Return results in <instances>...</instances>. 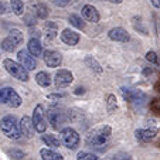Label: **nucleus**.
Listing matches in <instances>:
<instances>
[{
	"label": "nucleus",
	"instance_id": "nucleus-1",
	"mask_svg": "<svg viewBox=\"0 0 160 160\" xmlns=\"http://www.w3.org/2000/svg\"><path fill=\"white\" fill-rule=\"evenodd\" d=\"M112 135V129L108 125L95 128L91 132H88L87 135V145L89 146H102L106 143V140L109 139V136Z\"/></svg>",
	"mask_w": 160,
	"mask_h": 160
},
{
	"label": "nucleus",
	"instance_id": "nucleus-2",
	"mask_svg": "<svg viewBox=\"0 0 160 160\" xmlns=\"http://www.w3.org/2000/svg\"><path fill=\"white\" fill-rule=\"evenodd\" d=\"M0 128H2V130H3V133L9 138V139H20L21 138V129H20V125L17 123V121H16L14 116L12 115H7L4 116L3 119H2V122H0Z\"/></svg>",
	"mask_w": 160,
	"mask_h": 160
},
{
	"label": "nucleus",
	"instance_id": "nucleus-3",
	"mask_svg": "<svg viewBox=\"0 0 160 160\" xmlns=\"http://www.w3.org/2000/svg\"><path fill=\"white\" fill-rule=\"evenodd\" d=\"M4 68L7 70V72L10 75H13L14 78H17L18 81H27L28 79V70H26L24 67L21 65L20 62H14L13 60H4Z\"/></svg>",
	"mask_w": 160,
	"mask_h": 160
},
{
	"label": "nucleus",
	"instance_id": "nucleus-4",
	"mask_svg": "<svg viewBox=\"0 0 160 160\" xmlns=\"http://www.w3.org/2000/svg\"><path fill=\"white\" fill-rule=\"evenodd\" d=\"M61 139L68 149H75L79 145V135L72 128H65L61 130Z\"/></svg>",
	"mask_w": 160,
	"mask_h": 160
},
{
	"label": "nucleus",
	"instance_id": "nucleus-5",
	"mask_svg": "<svg viewBox=\"0 0 160 160\" xmlns=\"http://www.w3.org/2000/svg\"><path fill=\"white\" fill-rule=\"evenodd\" d=\"M47 119H48V122L51 123V126L54 129H58L65 122V115H64V112L61 109L51 108L47 111Z\"/></svg>",
	"mask_w": 160,
	"mask_h": 160
},
{
	"label": "nucleus",
	"instance_id": "nucleus-6",
	"mask_svg": "<svg viewBox=\"0 0 160 160\" xmlns=\"http://www.w3.org/2000/svg\"><path fill=\"white\" fill-rule=\"evenodd\" d=\"M33 123H34L36 130L40 133H44L45 129H47V123H45V119H44V109H42L41 105L36 106V109H34Z\"/></svg>",
	"mask_w": 160,
	"mask_h": 160
},
{
	"label": "nucleus",
	"instance_id": "nucleus-7",
	"mask_svg": "<svg viewBox=\"0 0 160 160\" xmlns=\"http://www.w3.org/2000/svg\"><path fill=\"white\" fill-rule=\"evenodd\" d=\"M17 60H18V62H20L21 65L24 67L26 70L31 71V70H34V68H36V58H34V55L31 54L30 51H26V50L18 51Z\"/></svg>",
	"mask_w": 160,
	"mask_h": 160
},
{
	"label": "nucleus",
	"instance_id": "nucleus-8",
	"mask_svg": "<svg viewBox=\"0 0 160 160\" xmlns=\"http://www.w3.org/2000/svg\"><path fill=\"white\" fill-rule=\"evenodd\" d=\"M74 77L72 74L70 72V71H67V70H60L57 74H55V87L58 88V89H61V88H65L68 87V85L72 82Z\"/></svg>",
	"mask_w": 160,
	"mask_h": 160
},
{
	"label": "nucleus",
	"instance_id": "nucleus-9",
	"mask_svg": "<svg viewBox=\"0 0 160 160\" xmlns=\"http://www.w3.org/2000/svg\"><path fill=\"white\" fill-rule=\"evenodd\" d=\"M44 61L48 67L55 68V67H58L61 64L62 55H61L58 51H54V50H47V51L44 52Z\"/></svg>",
	"mask_w": 160,
	"mask_h": 160
},
{
	"label": "nucleus",
	"instance_id": "nucleus-10",
	"mask_svg": "<svg viewBox=\"0 0 160 160\" xmlns=\"http://www.w3.org/2000/svg\"><path fill=\"white\" fill-rule=\"evenodd\" d=\"M109 38L113 41H121V42H128L130 40V36L125 28L122 27H115L109 31Z\"/></svg>",
	"mask_w": 160,
	"mask_h": 160
},
{
	"label": "nucleus",
	"instance_id": "nucleus-11",
	"mask_svg": "<svg viewBox=\"0 0 160 160\" xmlns=\"http://www.w3.org/2000/svg\"><path fill=\"white\" fill-rule=\"evenodd\" d=\"M20 129H21V133H23L26 138H33L34 130H36L33 119L28 118V116H23L20 121Z\"/></svg>",
	"mask_w": 160,
	"mask_h": 160
},
{
	"label": "nucleus",
	"instance_id": "nucleus-12",
	"mask_svg": "<svg viewBox=\"0 0 160 160\" xmlns=\"http://www.w3.org/2000/svg\"><path fill=\"white\" fill-rule=\"evenodd\" d=\"M82 16L87 21H91V23H98L99 21V13L98 10L95 9L94 6H91V4H85L82 7Z\"/></svg>",
	"mask_w": 160,
	"mask_h": 160
},
{
	"label": "nucleus",
	"instance_id": "nucleus-13",
	"mask_svg": "<svg viewBox=\"0 0 160 160\" xmlns=\"http://www.w3.org/2000/svg\"><path fill=\"white\" fill-rule=\"evenodd\" d=\"M156 135H157L156 129H139L135 132L136 139H139L140 142H143V143L152 142V140L156 138Z\"/></svg>",
	"mask_w": 160,
	"mask_h": 160
},
{
	"label": "nucleus",
	"instance_id": "nucleus-14",
	"mask_svg": "<svg viewBox=\"0 0 160 160\" xmlns=\"http://www.w3.org/2000/svg\"><path fill=\"white\" fill-rule=\"evenodd\" d=\"M61 40H62V42H65V44H68V45H75V44H78V41H79V36L75 31L70 30V28H65V30L61 33Z\"/></svg>",
	"mask_w": 160,
	"mask_h": 160
},
{
	"label": "nucleus",
	"instance_id": "nucleus-15",
	"mask_svg": "<svg viewBox=\"0 0 160 160\" xmlns=\"http://www.w3.org/2000/svg\"><path fill=\"white\" fill-rule=\"evenodd\" d=\"M28 51H30L36 58L42 54L41 44H40V41L37 38H31L30 41H28Z\"/></svg>",
	"mask_w": 160,
	"mask_h": 160
},
{
	"label": "nucleus",
	"instance_id": "nucleus-16",
	"mask_svg": "<svg viewBox=\"0 0 160 160\" xmlns=\"http://www.w3.org/2000/svg\"><path fill=\"white\" fill-rule=\"evenodd\" d=\"M40 154H41L42 160H64L60 153H57L54 150H50V149H41Z\"/></svg>",
	"mask_w": 160,
	"mask_h": 160
},
{
	"label": "nucleus",
	"instance_id": "nucleus-17",
	"mask_svg": "<svg viewBox=\"0 0 160 160\" xmlns=\"http://www.w3.org/2000/svg\"><path fill=\"white\" fill-rule=\"evenodd\" d=\"M14 89L10 87H0V103H9V99Z\"/></svg>",
	"mask_w": 160,
	"mask_h": 160
},
{
	"label": "nucleus",
	"instance_id": "nucleus-18",
	"mask_svg": "<svg viewBox=\"0 0 160 160\" xmlns=\"http://www.w3.org/2000/svg\"><path fill=\"white\" fill-rule=\"evenodd\" d=\"M34 13H36V16L38 18H47L48 17V9H47V6L42 3H37L36 6H34Z\"/></svg>",
	"mask_w": 160,
	"mask_h": 160
},
{
	"label": "nucleus",
	"instance_id": "nucleus-19",
	"mask_svg": "<svg viewBox=\"0 0 160 160\" xmlns=\"http://www.w3.org/2000/svg\"><path fill=\"white\" fill-rule=\"evenodd\" d=\"M36 81L38 85H41V87H48L50 84H51V79H50V75L47 72H44V71H41V72H38L36 75Z\"/></svg>",
	"mask_w": 160,
	"mask_h": 160
},
{
	"label": "nucleus",
	"instance_id": "nucleus-20",
	"mask_svg": "<svg viewBox=\"0 0 160 160\" xmlns=\"http://www.w3.org/2000/svg\"><path fill=\"white\" fill-rule=\"evenodd\" d=\"M42 142L47 143V146H50V148H60L61 146V142L57 139V138H54L52 135H42Z\"/></svg>",
	"mask_w": 160,
	"mask_h": 160
},
{
	"label": "nucleus",
	"instance_id": "nucleus-21",
	"mask_svg": "<svg viewBox=\"0 0 160 160\" xmlns=\"http://www.w3.org/2000/svg\"><path fill=\"white\" fill-rule=\"evenodd\" d=\"M85 62H87V65L89 67L91 70H94L97 74H102V67L99 65V62H98L95 58L92 57H87L85 58Z\"/></svg>",
	"mask_w": 160,
	"mask_h": 160
},
{
	"label": "nucleus",
	"instance_id": "nucleus-22",
	"mask_svg": "<svg viewBox=\"0 0 160 160\" xmlns=\"http://www.w3.org/2000/svg\"><path fill=\"white\" fill-rule=\"evenodd\" d=\"M10 6H12V10L14 12V14L21 16L23 12H24V4L21 0H10Z\"/></svg>",
	"mask_w": 160,
	"mask_h": 160
},
{
	"label": "nucleus",
	"instance_id": "nucleus-23",
	"mask_svg": "<svg viewBox=\"0 0 160 160\" xmlns=\"http://www.w3.org/2000/svg\"><path fill=\"white\" fill-rule=\"evenodd\" d=\"M16 47H17V42H16L10 36L7 37V38H4V40H3V42H2V48L6 50V51H9V52L14 51Z\"/></svg>",
	"mask_w": 160,
	"mask_h": 160
},
{
	"label": "nucleus",
	"instance_id": "nucleus-24",
	"mask_svg": "<svg viewBox=\"0 0 160 160\" xmlns=\"http://www.w3.org/2000/svg\"><path fill=\"white\" fill-rule=\"evenodd\" d=\"M45 30H47V33H45V38L47 40H52L57 36V26L54 23H47L45 24Z\"/></svg>",
	"mask_w": 160,
	"mask_h": 160
},
{
	"label": "nucleus",
	"instance_id": "nucleus-25",
	"mask_svg": "<svg viewBox=\"0 0 160 160\" xmlns=\"http://www.w3.org/2000/svg\"><path fill=\"white\" fill-rule=\"evenodd\" d=\"M70 23L74 26V27L79 28V30H84L85 28V23L82 21V18L79 17V16H77V14H71L70 16Z\"/></svg>",
	"mask_w": 160,
	"mask_h": 160
},
{
	"label": "nucleus",
	"instance_id": "nucleus-26",
	"mask_svg": "<svg viewBox=\"0 0 160 160\" xmlns=\"http://www.w3.org/2000/svg\"><path fill=\"white\" fill-rule=\"evenodd\" d=\"M77 160H101L97 154L88 153V152H79L78 156H77Z\"/></svg>",
	"mask_w": 160,
	"mask_h": 160
},
{
	"label": "nucleus",
	"instance_id": "nucleus-27",
	"mask_svg": "<svg viewBox=\"0 0 160 160\" xmlns=\"http://www.w3.org/2000/svg\"><path fill=\"white\" fill-rule=\"evenodd\" d=\"M116 108H118V102H116L115 95H109L108 97V112L112 113Z\"/></svg>",
	"mask_w": 160,
	"mask_h": 160
},
{
	"label": "nucleus",
	"instance_id": "nucleus-28",
	"mask_svg": "<svg viewBox=\"0 0 160 160\" xmlns=\"http://www.w3.org/2000/svg\"><path fill=\"white\" fill-rule=\"evenodd\" d=\"M9 156H12L13 159H16V160H21L26 156V153L18 150V149H13V150H9Z\"/></svg>",
	"mask_w": 160,
	"mask_h": 160
},
{
	"label": "nucleus",
	"instance_id": "nucleus-29",
	"mask_svg": "<svg viewBox=\"0 0 160 160\" xmlns=\"http://www.w3.org/2000/svg\"><path fill=\"white\" fill-rule=\"evenodd\" d=\"M10 37H12L13 40H14L17 44H20L21 41H23V33L18 30H12L10 31Z\"/></svg>",
	"mask_w": 160,
	"mask_h": 160
},
{
	"label": "nucleus",
	"instance_id": "nucleus-30",
	"mask_svg": "<svg viewBox=\"0 0 160 160\" xmlns=\"http://www.w3.org/2000/svg\"><path fill=\"white\" fill-rule=\"evenodd\" d=\"M146 60L153 62V64H156L157 61H159V58H157V54L154 51H148L146 52Z\"/></svg>",
	"mask_w": 160,
	"mask_h": 160
},
{
	"label": "nucleus",
	"instance_id": "nucleus-31",
	"mask_svg": "<svg viewBox=\"0 0 160 160\" xmlns=\"http://www.w3.org/2000/svg\"><path fill=\"white\" fill-rule=\"evenodd\" d=\"M150 109L153 112H157V113H160V99H153V101H152Z\"/></svg>",
	"mask_w": 160,
	"mask_h": 160
},
{
	"label": "nucleus",
	"instance_id": "nucleus-32",
	"mask_svg": "<svg viewBox=\"0 0 160 160\" xmlns=\"http://www.w3.org/2000/svg\"><path fill=\"white\" fill-rule=\"evenodd\" d=\"M68 3H70V0H54V4H57V6H60V7L67 6Z\"/></svg>",
	"mask_w": 160,
	"mask_h": 160
},
{
	"label": "nucleus",
	"instance_id": "nucleus-33",
	"mask_svg": "<svg viewBox=\"0 0 160 160\" xmlns=\"http://www.w3.org/2000/svg\"><path fill=\"white\" fill-rule=\"evenodd\" d=\"M64 97V95L62 94H54V95H48V98H50V99H60V98H62Z\"/></svg>",
	"mask_w": 160,
	"mask_h": 160
},
{
	"label": "nucleus",
	"instance_id": "nucleus-34",
	"mask_svg": "<svg viewBox=\"0 0 160 160\" xmlns=\"http://www.w3.org/2000/svg\"><path fill=\"white\" fill-rule=\"evenodd\" d=\"M115 160H132V157H130V156H126V154H123V156H118Z\"/></svg>",
	"mask_w": 160,
	"mask_h": 160
},
{
	"label": "nucleus",
	"instance_id": "nucleus-35",
	"mask_svg": "<svg viewBox=\"0 0 160 160\" xmlns=\"http://www.w3.org/2000/svg\"><path fill=\"white\" fill-rule=\"evenodd\" d=\"M26 23H27L28 26H33V24H36V20H34L33 17H30V16H28V17H27V21H26Z\"/></svg>",
	"mask_w": 160,
	"mask_h": 160
},
{
	"label": "nucleus",
	"instance_id": "nucleus-36",
	"mask_svg": "<svg viewBox=\"0 0 160 160\" xmlns=\"http://www.w3.org/2000/svg\"><path fill=\"white\" fill-rule=\"evenodd\" d=\"M4 12H6V6H4V3L0 0V14H3Z\"/></svg>",
	"mask_w": 160,
	"mask_h": 160
},
{
	"label": "nucleus",
	"instance_id": "nucleus-37",
	"mask_svg": "<svg viewBox=\"0 0 160 160\" xmlns=\"http://www.w3.org/2000/svg\"><path fill=\"white\" fill-rule=\"evenodd\" d=\"M152 4L154 7H160V0H152Z\"/></svg>",
	"mask_w": 160,
	"mask_h": 160
},
{
	"label": "nucleus",
	"instance_id": "nucleus-38",
	"mask_svg": "<svg viewBox=\"0 0 160 160\" xmlns=\"http://www.w3.org/2000/svg\"><path fill=\"white\" fill-rule=\"evenodd\" d=\"M85 91H84V88H77V91H75V95H79V94H84Z\"/></svg>",
	"mask_w": 160,
	"mask_h": 160
},
{
	"label": "nucleus",
	"instance_id": "nucleus-39",
	"mask_svg": "<svg viewBox=\"0 0 160 160\" xmlns=\"http://www.w3.org/2000/svg\"><path fill=\"white\" fill-rule=\"evenodd\" d=\"M109 2H111V3H115V4H119V3H122L123 0H109Z\"/></svg>",
	"mask_w": 160,
	"mask_h": 160
},
{
	"label": "nucleus",
	"instance_id": "nucleus-40",
	"mask_svg": "<svg viewBox=\"0 0 160 160\" xmlns=\"http://www.w3.org/2000/svg\"><path fill=\"white\" fill-rule=\"evenodd\" d=\"M28 3H31V4H34V6H36L37 4V0H27Z\"/></svg>",
	"mask_w": 160,
	"mask_h": 160
}]
</instances>
